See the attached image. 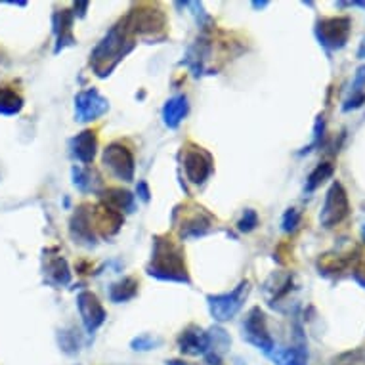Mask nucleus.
Returning <instances> with one entry per match:
<instances>
[{"label": "nucleus", "mask_w": 365, "mask_h": 365, "mask_svg": "<svg viewBox=\"0 0 365 365\" xmlns=\"http://www.w3.org/2000/svg\"><path fill=\"white\" fill-rule=\"evenodd\" d=\"M130 36V31L126 29L125 21L115 25L113 29L103 36L102 42L90 56V66L96 71L98 77H108L109 73L117 67V63L130 52L132 46H134Z\"/></svg>", "instance_id": "1"}, {"label": "nucleus", "mask_w": 365, "mask_h": 365, "mask_svg": "<svg viewBox=\"0 0 365 365\" xmlns=\"http://www.w3.org/2000/svg\"><path fill=\"white\" fill-rule=\"evenodd\" d=\"M150 276L163 279V282H182L187 283L190 277L186 274V264H184V252L176 243L170 240L157 237L153 245V257H151Z\"/></svg>", "instance_id": "2"}, {"label": "nucleus", "mask_w": 365, "mask_h": 365, "mask_svg": "<svg viewBox=\"0 0 365 365\" xmlns=\"http://www.w3.org/2000/svg\"><path fill=\"white\" fill-rule=\"evenodd\" d=\"M352 33V19L346 16L324 18L316 24V38L327 52H336L346 46Z\"/></svg>", "instance_id": "3"}, {"label": "nucleus", "mask_w": 365, "mask_h": 365, "mask_svg": "<svg viewBox=\"0 0 365 365\" xmlns=\"http://www.w3.org/2000/svg\"><path fill=\"white\" fill-rule=\"evenodd\" d=\"M350 215V201H348V193L341 182H333L331 187L325 193L324 207L319 212V224L327 230L339 226L342 220H346Z\"/></svg>", "instance_id": "4"}, {"label": "nucleus", "mask_w": 365, "mask_h": 365, "mask_svg": "<svg viewBox=\"0 0 365 365\" xmlns=\"http://www.w3.org/2000/svg\"><path fill=\"white\" fill-rule=\"evenodd\" d=\"M247 294H249V282H243L235 291L226 294H215L209 297L210 314L216 322H227L241 310V306L245 302Z\"/></svg>", "instance_id": "5"}, {"label": "nucleus", "mask_w": 365, "mask_h": 365, "mask_svg": "<svg viewBox=\"0 0 365 365\" xmlns=\"http://www.w3.org/2000/svg\"><path fill=\"white\" fill-rule=\"evenodd\" d=\"M243 336L247 342H251L252 346H257L258 350H262L264 354H269L276 344L274 339L268 333V325H266V316L260 308H252L249 312V316L245 317L243 324Z\"/></svg>", "instance_id": "6"}, {"label": "nucleus", "mask_w": 365, "mask_h": 365, "mask_svg": "<svg viewBox=\"0 0 365 365\" xmlns=\"http://www.w3.org/2000/svg\"><path fill=\"white\" fill-rule=\"evenodd\" d=\"M125 25L130 35H151L165 27V16L161 10L144 4L130 12V16L125 19Z\"/></svg>", "instance_id": "7"}, {"label": "nucleus", "mask_w": 365, "mask_h": 365, "mask_svg": "<svg viewBox=\"0 0 365 365\" xmlns=\"http://www.w3.org/2000/svg\"><path fill=\"white\" fill-rule=\"evenodd\" d=\"M103 165L123 182L134 180V155L128 148L120 144H111L103 151Z\"/></svg>", "instance_id": "8"}, {"label": "nucleus", "mask_w": 365, "mask_h": 365, "mask_svg": "<svg viewBox=\"0 0 365 365\" xmlns=\"http://www.w3.org/2000/svg\"><path fill=\"white\" fill-rule=\"evenodd\" d=\"M108 100H106L96 88L83 90V92L75 98V113H77V120H83V123L102 117V115L108 111Z\"/></svg>", "instance_id": "9"}, {"label": "nucleus", "mask_w": 365, "mask_h": 365, "mask_svg": "<svg viewBox=\"0 0 365 365\" xmlns=\"http://www.w3.org/2000/svg\"><path fill=\"white\" fill-rule=\"evenodd\" d=\"M184 170L190 182L193 184H203L212 173V157L201 148L187 150L184 155Z\"/></svg>", "instance_id": "10"}, {"label": "nucleus", "mask_w": 365, "mask_h": 365, "mask_svg": "<svg viewBox=\"0 0 365 365\" xmlns=\"http://www.w3.org/2000/svg\"><path fill=\"white\" fill-rule=\"evenodd\" d=\"M77 306L78 312H81V317H83L84 327H86L88 333H94L106 322V310H103L102 302L98 300L96 294H92L90 291L78 293Z\"/></svg>", "instance_id": "11"}, {"label": "nucleus", "mask_w": 365, "mask_h": 365, "mask_svg": "<svg viewBox=\"0 0 365 365\" xmlns=\"http://www.w3.org/2000/svg\"><path fill=\"white\" fill-rule=\"evenodd\" d=\"M178 346L184 354L207 356L210 352V336L207 331L199 329V327H190L180 335Z\"/></svg>", "instance_id": "12"}, {"label": "nucleus", "mask_w": 365, "mask_h": 365, "mask_svg": "<svg viewBox=\"0 0 365 365\" xmlns=\"http://www.w3.org/2000/svg\"><path fill=\"white\" fill-rule=\"evenodd\" d=\"M210 216L203 212V209H193L192 215L184 212V218L180 222V235L182 237H201L209 232Z\"/></svg>", "instance_id": "13"}, {"label": "nucleus", "mask_w": 365, "mask_h": 365, "mask_svg": "<svg viewBox=\"0 0 365 365\" xmlns=\"http://www.w3.org/2000/svg\"><path fill=\"white\" fill-rule=\"evenodd\" d=\"M71 155L75 159H78L84 165L94 161V155H96V132L94 130H84L81 132L78 136L71 140Z\"/></svg>", "instance_id": "14"}, {"label": "nucleus", "mask_w": 365, "mask_h": 365, "mask_svg": "<svg viewBox=\"0 0 365 365\" xmlns=\"http://www.w3.org/2000/svg\"><path fill=\"white\" fill-rule=\"evenodd\" d=\"M352 264V255H342L339 251L325 252L317 258V272L325 277H335Z\"/></svg>", "instance_id": "15"}, {"label": "nucleus", "mask_w": 365, "mask_h": 365, "mask_svg": "<svg viewBox=\"0 0 365 365\" xmlns=\"http://www.w3.org/2000/svg\"><path fill=\"white\" fill-rule=\"evenodd\" d=\"M276 365H306L308 364V348L304 344L289 348H274L268 354Z\"/></svg>", "instance_id": "16"}, {"label": "nucleus", "mask_w": 365, "mask_h": 365, "mask_svg": "<svg viewBox=\"0 0 365 365\" xmlns=\"http://www.w3.org/2000/svg\"><path fill=\"white\" fill-rule=\"evenodd\" d=\"M71 25H73V16L67 10H61L54 16V33L58 35V46H56V52H60L66 46L73 44L75 38H73L71 33Z\"/></svg>", "instance_id": "17"}, {"label": "nucleus", "mask_w": 365, "mask_h": 365, "mask_svg": "<svg viewBox=\"0 0 365 365\" xmlns=\"http://www.w3.org/2000/svg\"><path fill=\"white\" fill-rule=\"evenodd\" d=\"M187 115V98L186 96H176L170 98L165 103L163 109V117H165V125L168 128H176L182 123V119Z\"/></svg>", "instance_id": "18"}, {"label": "nucleus", "mask_w": 365, "mask_h": 365, "mask_svg": "<svg viewBox=\"0 0 365 365\" xmlns=\"http://www.w3.org/2000/svg\"><path fill=\"white\" fill-rule=\"evenodd\" d=\"M46 279L52 285H67L71 282V272H69L66 258L58 257L46 264Z\"/></svg>", "instance_id": "19"}, {"label": "nucleus", "mask_w": 365, "mask_h": 365, "mask_svg": "<svg viewBox=\"0 0 365 365\" xmlns=\"http://www.w3.org/2000/svg\"><path fill=\"white\" fill-rule=\"evenodd\" d=\"M73 184L83 193H90L96 192L100 184H102V180L90 168H73Z\"/></svg>", "instance_id": "20"}, {"label": "nucleus", "mask_w": 365, "mask_h": 365, "mask_svg": "<svg viewBox=\"0 0 365 365\" xmlns=\"http://www.w3.org/2000/svg\"><path fill=\"white\" fill-rule=\"evenodd\" d=\"M138 293V282L134 277H125L120 282L113 283L109 289V299L113 302H126L136 297Z\"/></svg>", "instance_id": "21"}, {"label": "nucleus", "mask_w": 365, "mask_h": 365, "mask_svg": "<svg viewBox=\"0 0 365 365\" xmlns=\"http://www.w3.org/2000/svg\"><path fill=\"white\" fill-rule=\"evenodd\" d=\"M24 108V100L18 92L8 86H0V115H18Z\"/></svg>", "instance_id": "22"}, {"label": "nucleus", "mask_w": 365, "mask_h": 365, "mask_svg": "<svg viewBox=\"0 0 365 365\" xmlns=\"http://www.w3.org/2000/svg\"><path fill=\"white\" fill-rule=\"evenodd\" d=\"M335 174V167L331 165V163H319L310 174H308V178H306V186L304 192L306 193H314L317 187L324 184L325 180H329L331 176Z\"/></svg>", "instance_id": "23"}, {"label": "nucleus", "mask_w": 365, "mask_h": 365, "mask_svg": "<svg viewBox=\"0 0 365 365\" xmlns=\"http://www.w3.org/2000/svg\"><path fill=\"white\" fill-rule=\"evenodd\" d=\"M103 203L113 210H132L134 209V199L125 190H108L103 195Z\"/></svg>", "instance_id": "24"}, {"label": "nucleus", "mask_w": 365, "mask_h": 365, "mask_svg": "<svg viewBox=\"0 0 365 365\" xmlns=\"http://www.w3.org/2000/svg\"><path fill=\"white\" fill-rule=\"evenodd\" d=\"M329 365H365V348H354L331 359Z\"/></svg>", "instance_id": "25"}, {"label": "nucleus", "mask_w": 365, "mask_h": 365, "mask_svg": "<svg viewBox=\"0 0 365 365\" xmlns=\"http://www.w3.org/2000/svg\"><path fill=\"white\" fill-rule=\"evenodd\" d=\"M324 136H325V119L324 115H319L316 119V125H314V140H312V144L308 148L300 151V155H304V153H310L314 148H319L322 142H324Z\"/></svg>", "instance_id": "26"}, {"label": "nucleus", "mask_w": 365, "mask_h": 365, "mask_svg": "<svg viewBox=\"0 0 365 365\" xmlns=\"http://www.w3.org/2000/svg\"><path fill=\"white\" fill-rule=\"evenodd\" d=\"M300 218H302V215H300V210L297 209H289L285 215H283V220H282V227L283 232H294L297 227H299L300 224Z\"/></svg>", "instance_id": "27"}, {"label": "nucleus", "mask_w": 365, "mask_h": 365, "mask_svg": "<svg viewBox=\"0 0 365 365\" xmlns=\"http://www.w3.org/2000/svg\"><path fill=\"white\" fill-rule=\"evenodd\" d=\"M159 344H161V339H155V336L151 335H142L132 341L134 350H151V348L159 346Z\"/></svg>", "instance_id": "28"}, {"label": "nucleus", "mask_w": 365, "mask_h": 365, "mask_svg": "<svg viewBox=\"0 0 365 365\" xmlns=\"http://www.w3.org/2000/svg\"><path fill=\"white\" fill-rule=\"evenodd\" d=\"M237 226H240L241 232H245V234L247 232H252V230L258 226V215L252 209H247L245 215H243V218H241Z\"/></svg>", "instance_id": "29"}, {"label": "nucleus", "mask_w": 365, "mask_h": 365, "mask_svg": "<svg viewBox=\"0 0 365 365\" xmlns=\"http://www.w3.org/2000/svg\"><path fill=\"white\" fill-rule=\"evenodd\" d=\"M352 94H365V63L356 69V75H354L352 83ZM352 94H350V96H352Z\"/></svg>", "instance_id": "30"}, {"label": "nucleus", "mask_w": 365, "mask_h": 365, "mask_svg": "<svg viewBox=\"0 0 365 365\" xmlns=\"http://www.w3.org/2000/svg\"><path fill=\"white\" fill-rule=\"evenodd\" d=\"M365 103V94H352L346 102L342 103V111H352V109L361 108Z\"/></svg>", "instance_id": "31"}, {"label": "nucleus", "mask_w": 365, "mask_h": 365, "mask_svg": "<svg viewBox=\"0 0 365 365\" xmlns=\"http://www.w3.org/2000/svg\"><path fill=\"white\" fill-rule=\"evenodd\" d=\"M138 190H140V197L144 199V201H148V199H150V192H148V186H145L144 182L140 184Z\"/></svg>", "instance_id": "32"}, {"label": "nucleus", "mask_w": 365, "mask_h": 365, "mask_svg": "<svg viewBox=\"0 0 365 365\" xmlns=\"http://www.w3.org/2000/svg\"><path fill=\"white\" fill-rule=\"evenodd\" d=\"M358 60H365V36H364V41H361V44H359V48H358Z\"/></svg>", "instance_id": "33"}, {"label": "nucleus", "mask_w": 365, "mask_h": 365, "mask_svg": "<svg viewBox=\"0 0 365 365\" xmlns=\"http://www.w3.org/2000/svg\"><path fill=\"white\" fill-rule=\"evenodd\" d=\"M168 365H187L186 361H178V359H170V361H167Z\"/></svg>", "instance_id": "34"}, {"label": "nucleus", "mask_w": 365, "mask_h": 365, "mask_svg": "<svg viewBox=\"0 0 365 365\" xmlns=\"http://www.w3.org/2000/svg\"><path fill=\"white\" fill-rule=\"evenodd\" d=\"M361 241H364V243H365V224H364V226H361Z\"/></svg>", "instance_id": "35"}]
</instances>
